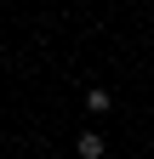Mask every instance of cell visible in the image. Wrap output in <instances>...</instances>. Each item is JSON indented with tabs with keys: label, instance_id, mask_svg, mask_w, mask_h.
Masks as SVG:
<instances>
[{
	"label": "cell",
	"instance_id": "cell-1",
	"mask_svg": "<svg viewBox=\"0 0 154 159\" xmlns=\"http://www.w3.org/2000/svg\"><path fill=\"white\" fill-rule=\"evenodd\" d=\"M74 148H80V159H103V136H97V131H80Z\"/></svg>",
	"mask_w": 154,
	"mask_h": 159
},
{
	"label": "cell",
	"instance_id": "cell-2",
	"mask_svg": "<svg viewBox=\"0 0 154 159\" xmlns=\"http://www.w3.org/2000/svg\"><path fill=\"white\" fill-rule=\"evenodd\" d=\"M86 108H91V114H108V91L91 85V91H86Z\"/></svg>",
	"mask_w": 154,
	"mask_h": 159
}]
</instances>
